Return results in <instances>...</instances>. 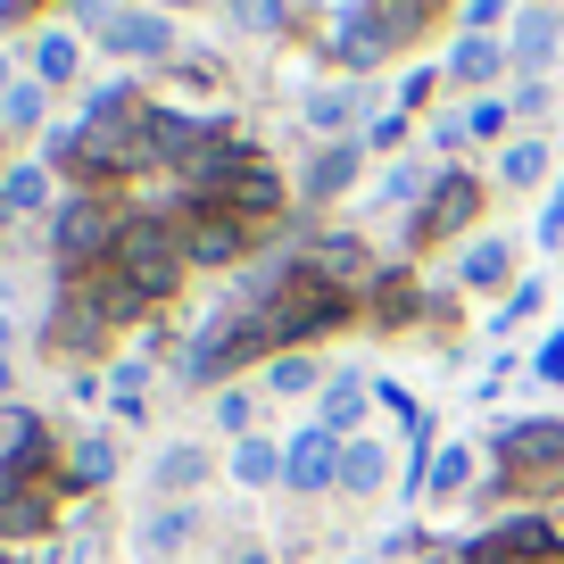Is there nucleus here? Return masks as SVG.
Returning a JSON list of instances; mask_svg holds the SVG:
<instances>
[{
	"instance_id": "a19ab883",
	"label": "nucleus",
	"mask_w": 564,
	"mask_h": 564,
	"mask_svg": "<svg viewBox=\"0 0 564 564\" xmlns=\"http://www.w3.org/2000/svg\"><path fill=\"white\" fill-rule=\"evenodd\" d=\"M531 373H540V382H564V333H547V340H540V357H531Z\"/></svg>"
},
{
	"instance_id": "6ab92c4d",
	"label": "nucleus",
	"mask_w": 564,
	"mask_h": 564,
	"mask_svg": "<svg viewBox=\"0 0 564 564\" xmlns=\"http://www.w3.org/2000/svg\"><path fill=\"white\" fill-rule=\"evenodd\" d=\"M42 199H51V166H9V175H0V225H9V216H34Z\"/></svg>"
},
{
	"instance_id": "37998d69",
	"label": "nucleus",
	"mask_w": 564,
	"mask_h": 564,
	"mask_svg": "<svg viewBox=\"0 0 564 564\" xmlns=\"http://www.w3.org/2000/svg\"><path fill=\"white\" fill-rule=\"evenodd\" d=\"M564 241V183L547 192V208H540V249H556Z\"/></svg>"
},
{
	"instance_id": "412c9836",
	"label": "nucleus",
	"mask_w": 564,
	"mask_h": 564,
	"mask_svg": "<svg viewBox=\"0 0 564 564\" xmlns=\"http://www.w3.org/2000/svg\"><path fill=\"white\" fill-rule=\"evenodd\" d=\"M232 481H241V490H274V481H282V448L249 432V441L232 448Z\"/></svg>"
},
{
	"instance_id": "de8ad7c7",
	"label": "nucleus",
	"mask_w": 564,
	"mask_h": 564,
	"mask_svg": "<svg viewBox=\"0 0 564 564\" xmlns=\"http://www.w3.org/2000/svg\"><path fill=\"white\" fill-rule=\"evenodd\" d=\"M0 399H9V357H0Z\"/></svg>"
},
{
	"instance_id": "5701e85b",
	"label": "nucleus",
	"mask_w": 564,
	"mask_h": 564,
	"mask_svg": "<svg viewBox=\"0 0 564 564\" xmlns=\"http://www.w3.org/2000/svg\"><path fill=\"white\" fill-rule=\"evenodd\" d=\"M75 67H84V42L75 34H42L34 42V84L51 91V84H75Z\"/></svg>"
},
{
	"instance_id": "4be33fe9",
	"label": "nucleus",
	"mask_w": 564,
	"mask_h": 564,
	"mask_svg": "<svg viewBox=\"0 0 564 564\" xmlns=\"http://www.w3.org/2000/svg\"><path fill=\"white\" fill-rule=\"evenodd\" d=\"M366 9H373V25L390 34V51H399V42H415L423 25H432V9H441V0H366Z\"/></svg>"
},
{
	"instance_id": "ea45409f",
	"label": "nucleus",
	"mask_w": 564,
	"mask_h": 564,
	"mask_svg": "<svg viewBox=\"0 0 564 564\" xmlns=\"http://www.w3.org/2000/svg\"><path fill=\"white\" fill-rule=\"evenodd\" d=\"M415 192H432L415 166H390V175H382V208H390V199H415Z\"/></svg>"
},
{
	"instance_id": "cd10ccee",
	"label": "nucleus",
	"mask_w": 564,
	"mask_h": 564,
	"mask_svg": "<svg viewBox=\"0 0 564 564\" xmlns=\"http://www.w3.org/2000/svg\"><path fill=\"white\" fill-rule=\"evenodd\" d=\"M457 282L465 291H498V282H507V241H474L457 258Z\"/></svg>"
},
{
	"instance_id": "a211bd4d",
	"label": "nucleus",
	"mask_w": 564,
	"mask_h": 564,
	"mask_svg": "<svg viewBox=\"0 0 564 564\" xmlns=\"http://www.w3.org/2000/svg\"><path fill=\"white\" fill-rule=\"evenodd\" d=\"M382 481H390V457H382L373 441H349V448H340V490H349V498H373Z\"/></svg>"
},
{
	"instance_id": "f03ea898",
	"label": "nucleus",
	"mask_w": 564,
	"mask_h": 564,
	"mask_svg": "<svg viewBox=\"0 0 564 564\" xmlns=\"http://www.w3.org/2000/svg\"><path fill=\"white\" fill-rule=\"evenodd\" d=\"M117 225L124 216L108 208L100 192H75V199H58V216H51V258H58V274H91V265H108V249H117Z\"/></svg>"
},
{
	"instance_id": "a878e982",
	"label": "nucleus",
	"mask_w": 564,
	"mask_h": 564,
	"mask_svg": "<svg viewBox=\"0 0 564 564\" xmlns=\"http://www.w3.org/2000/svg\"><path fill=\"white\" fill-rule=\"evenodd\" d=\"M42 531H51V498H42V490L0 498V540H42Z\"/></svg>"
},
{
	"instance_id": "2eb2a0df",
	"label": "nucleus",
	"mask_w": 564,
	"mask_h": 564,
	"mask_svg": "<svg viewBox=\"0 0 564 564\" xmlns=\"http://www.w3.org/2000/svg\"><path fill=\"white\" fill-rule=\"evenodd\" d=\"M67 481L75 490H108V481H117V441H108V432H84V441L67 448Z\"/></svg>"
},
{
	"instance_id": "72a5a7b5",
	"label": "nucleus",
	"mask_w": 564,
	"mask_h": 564,
	"mask_svg": "<svg viewBox=\"0 0 564 564\" xmlns=\"http://www.w3.org/2000/svg\"><path fill=\"white\" fill-rule=\"evenodd\" d=\"M507 117H514L507 100H474V108H465V141H498V133H507Z\"/></svg>"
},
{
	"instance_id": "2f4dec72",
	"label": "nucleus",
	"mask_w": 564,
	"mask_h": 564,
	"mask_svg": "<svg viewBox=\"0 0 564 564\" xmlns=\"http://www.w3.org/2000/svg\"><path fill=\"white\" fill-rule=\"evenodd\" d=\"M225 9L249 25V34H282V25H291V0H225Z\"/></svg>"
},
{
	"instance_id": "c756f323",
	"label": "nucleus",
	"mask_w": 564,
	"mask_h": 564,
	"mask_svg": "<svg viewBox=\"0 0 564 564\" xmlns=\"http://www.w3.org/2000/svg\"><path fill=\"white\" fill-rule=\"evenodd\" d=\"M498 175H507L514 192H523V183H540V175H547V141H507V150H498Z\"/></svg>"
},
{
	"instance_id": "f8f14e48",
	"label": "nucleus",
	"mask_w": 564,
	"mask_h": 564,
	"mask_svg": "<svg viewBox=\"0 0 564 564\" xmlns=\"http://www.w3.org/2000/svg\"><path fill=\"white\" fill-rule=\"evenodd\" d=\"M108 51L117 58H166L175 51V18H166V9H124V18L108 25Z\"/></svg>"
},
{
	"instance_id": "6e6552de",
	"label": "nucleus",
	"mask_w": 564,
	"mask_h": 564,
	"mask_svg": "<svg viewBox=\"0 0 564 564\" xmlns=\"http://www.w3.org/2000/svg\"><path fill=\"white\" fill-rule=\"evenodd\" d=\"M481 216V183L465 175V166H448L432 192H423V216H415V241H457L465 225Z\"/></svg>"
},
{
	"instance_id": "f3484780",
	"label": "nucleus",
	"mask_w": 564,
	"mask_h": 564,
	"mask_svg": "<svg viewBox=\"0 0 564 564\" xmlns=\"http://www.w3.org/2000/svg\"><path fill=\"white\" fill-rule=\"evenodd\" d=\"M465 481H474V448H465V441H448V448H432V465H423V481H415V490H423V498H457Z\"/></svg>"
},
{
	"instance_id": "8fccbe9b",
	"label": "nucleus",
	"mask_w": 564,
	"mask_h": 564,
	"mask_svg": "<svg viewBox=\"0 0 564 564\" xmlns=\"http://www.w3.org/2000/svg\"><path fill=\"white\" fill-rule=\"evenodd\" d=\"M0 357H9V316H0Z\"/></svg>"
},
{
	"instance_id": "58836bf2",
	"label": "nucleus",
	"mask_w": 564,
	"mask_h": 564,
	"mask_svg": "<svg viewBox=\"0 0 564 564\" xmlns=\"http://www.w3.org/2000/svg\"><path fill=\"white\" fill-rule=\"evenodd\" d=\"M373 406H390L399 423H415V415H423V406H415V390H406V382H373Z\"/></svg>"
},
{
	"instance_id": "9d476101",
	"label": "nucleus",
	"mask_w": 564,
	"mask_h": 564,
	"mask_svg": "<svg viewBox=\"0 0 564 564\" xmlns=\"http://www.w3.org/2000/svg\"><path fill=\"white\" fill-rule=\"evenodd\" d=\"M324 58H340L349 75H366V67H382V58H390V34L373 25V9H366V0L333 18V34H324Z\"/></svg>"
},
{
	"instance_id": "423d86ee",
	"label": "nucleus",
	"mask_w": 564,
	"mask_h": 564,
	"mask_svg": "<svg viewBox=\"0 0 564 564\" xmlns=\"http://www.w3.org/2000/svg\"><path fill=\"white\" fill-rule=\"evenodd\" d=\"M175 216H183V258H192V274L199 265H241L249 241H258V232H249L241 216H225V208H175Z\"/></svg>"
},
{
	"instance_id": "c9c22d12",
	"label": "nucleus",
	"mask_w": 564,
	"mask_h": 564,
	"mask_svg": "<svg viewBox=\"0 0 564 564\" xmlns=\"http://www.w3.org/2000/svg\"><path fill=\"white\" fill-rule=\"evenodd\" d=\"M0 117H9V124H42V84H9Z\"/></svg>"
},
{
	"instance_id": "393cba45",
	"label": "nucleus",
	"mask_w": 564,
	"mask_h": 564,
	"mask_svg": "<svg viewBox=\"0 0 564 564\" xmlns=\"http://www.w3.org/2000/svg\"><path fill=\"white\" fill-rule=\"evenodd\" d=\"M199 481H208V457H199L192 441H175V448H159V490L175 498L183 507V490H199Z\"/></svg>"
},
{
	"instance_id": "b1692460",
	"label": "nucleus",
	"mask_w": 564,
	"mask_h": 564,
	"mask_svg": "<svg viewBox=\"0 0 564 564\" xmlns=\"http://www.w3.org/2000/svg\"><path fill=\"white\" fill-rule=\"evenodd\" d=\"M498 67H507V51H498L490 34H457V51H448V75H457V84H490Z\"/></svg>"
},
{
	"instance_id": "20e7f679",
	"label": "nucleus",
	"mask_w": 564,
	"mask_h": 564,
	"mask_svg": "<svg viewBox=\"0 0 564 564\" xmlns=\"http://www.w3.org/2000/svg\"><path fill=\"white\" fill-rule=\"evenodd\" d=\"M258 349H265L258 316H249V307H232V316H216L208 333L183 349V382H225V373H232V366H249Z\"/></svg>"
},
{
	"instance_id": "49530a36",
	"label": "nucleus",
	"mask_w": 564,
	"mask_h": 564,
	"mask_svg": "<svg viewBox=\"0 0 564 564\" xmlns=\"http://www.w3.org/2000/svg\"><path fill=\"white\" fill-rule=\"evenodd\" d=\"M232 564H274V556H265V547H241V556H232Z\"/></svg>"
},
{
	"instance_id": "e433bc0d",
	"label": "nucleus",
	"mask_w": 564,
	"mask_h": 564,
	"mask_svg": "<svg viewBox=\"0 0 564 564\" xmlns=\"http://www.w3.org/2000/svg\"><path fill=\"white\" fill-rule=\"evenodd\" d=\"M540 307H547V291H540V282H523V291H514V300L498 307V333H514V324H523V316H540Z\"/></svg>"
},
{
	"instance_id": "09e8293b",
	"label": "nucleus",
	"mask_w": 564,
	"mask_h": 564,
	"mask_svg": "<svg viewBox=\"0 0 564 564\" xmlns=\"http://www.w3.org/2000/svg\"><path fill=\"white\" fill-rule=\"evenodd\" d=\"M0 100H9V58H0Z\"/></svg>"
},
{
	"instance_id": "3c124183",
	"label": "nucleus",
	"mask_w": 564,
	"mask_h": 564,
	"mask_svg": "<svg viewBox=\"0 0 564 564\" xmlns=\"http://www.w3.org/2000/svg\"><path fill=\"white\" fill-rule=\"evenodd\" d=\"M166 9H199V0H166Z\"/></svg>"
},
{
	"instance_id": "9b49d317",
	"label": "nucleus",
	"mask_w": 564,
	"mask_h": 564,
	"mask_svg": "<svg viewBox=\"0 0 564 564\" xmlns=\"http://www.w3.org/2000/svg\"><path fill=\"white\" fill-rule=\"evenodd\" d=\"M216 208H225V216H241L249 232H265V225H274L282 208H291V192H282V175H274V166L258 159V166H249V175H232V192L216 199Z\"/></svg>"
},
{
	"instance_id": "aec40b11",
	"label": "nucleus",
	"mask_w": 564,
	"mask_h": 564,
	"mask_svg": "<svg viewBox=\"0 0 564 564\" xmlns=\"http://www.w3.org/2000/svg\"><path fill=\"white\" fill-rule=\"evenodd\" d=\"M514 58H523V75H540L547 58H556V9H523V25H514Z\"/></svg>"
},
{
	"instance_id": "39448f33",
	"label": "nucleus",
	"mask_w": 564,
	"mask_h": 564,
	"mask_svg": "<svg viewBox=\"0 0 564 564\" xmlns=\"http://www.w3.org/2000/svg\"><path fill=\"white\" fill-rule=\"evenodd\" d=\"M481 547H490V556H514V564H556L564 531H556L547 507H514V514H498V523L481 531Z\"/></svg>"
},
{
	"instance_id": "7c9ffc66",
	"label": "nucleus",
	"mask_w": 564,
	"mask_h": 564,
	"mask_svg": "<svg viewBox=\"0 0 564 564\" xmlns=\"http://www.w3.org/2000/svg\"><path fill=\"white\" fill-rule=\"evenodd\" d=\"M349 117H357V91H307V124L316 133H340Z\"/></svg>"
},
{
	"instance_id": "79ce46f5",
	"label": "nucleus",
	"mask_w": 564,
	"mask_h": 564,
	"mask_svg": "<svg viewBox=\"0 0 564 564\" xmlns=\"http://www.w3.org/2000/svg\"><path fill=\"white\" fill-rule=\"evenodd\" d=\"M507 9H514V0H465V34H490Z\"/></svg>"
},
{
	"instance_id": "bb28decb",
	"label": "nucleus",
	"mask_w": 564,
	"mask_h": 564,
	"mask_svg": "<svg viewBox=\"0 0 564 564\" xmlns=\"http://www.w3.org/2000/svg\"><path fill=\"white\" fill-rule=\"evenodd\" d=\"M192 531H199V514H192V507H159L150 523H141V547H150V556H175Z\"/></svg>"
},
{
	"instance_id": "c03bdc74",
	"label": "nucleus",
	"mask_w": 564,
	"mask_h": 564,
	"mask_svg": "<svg viewBox=\"0 0 564 564\" xmlns=\"http://www.w3.org/2000/svg\"><path fill=\"white\" fill-rule=\"evenodd\" d=\"M448 564H514V556H490V547H481V540H465V547H457V556H448ZM556 564H564V556H556Z\"/></svg>"
},
{
	"instance_id": "dca6fc26",
	"label": "nucleus",
	"mask_w": 564,
	"mask_h": 564,
	"mask_svg": "<svg viewBox=\"0 0 564 564\" xmlns=\"http://www.w3.org/2000/svg\"><path fill=\"white\" fill-rule=\"evenodd\" d=\"M366 399H373V390L357 382V373H340V382L324 390V432H333V441H357V423H366Z\"/></svg>"
},
{
	"instance_id": "1a4fd4ad",
	"label": "nucleus",
	"mask_w": 564,
	"mask_h": 564,
	"mask_svg": "<svg viewBox=\"0 0 564 564\" xmlns=\"http://www.w3.org/2000/svg\"><path fill=\"white\" fill-rule=\"evenodd\" d=\"M300 265H307L316 282H333V291H349V300H357V291H373V274H382V265H373V249L357 241V232H316Z\"/></svg>"
},
{
	"instance_id": "4c0bfd02",
	"label": "nucleus",
	"mask_w": 564,
	"mask_h": 564,
	"mask_svg": "<svg viewBox=\"0 0 564 564\" xmlns=\"http://www.w3.org/2000/svg\"><path fill=\"white\" fill-rule=\"evenodd\" d=\"M399 141H406V117H399V108L366 117V150H399Z\"/></svg>"
},
{
	"instance_id": "f257e3e1",
	"label": "nucleus",
	"mask_w": 564,
	"mask_h": 564,
	"mask_svg": "<svg viewBox=\"0 0 564 564\" xmlns=\"http://www.w3.org/2000/svg\"><path fill=\"white\" fill-rule=\"evenodd\" d=\"M108 265H117L133 291H150V300H166L183 274H192V258H183V216L166 208H141L117 225V249H108Z\"/></svg>"
},
{
	"instance_id": "0eeeda50",
	"label": "nucleus",
	"mask_w": 564,
	"mask_h": 564,
	"mask_svg": "<svg viewBox=\"0 0 564 564\" xmlns=\"http://www.w3.org/2000/svg\"><path fill=\"white\" fill-rule=\"evenodd\" d=\"M340 448H349V441H333L324 423H307L300 441H282V490H300V498L340 490Z\"/></svg>"
},
{
	"instance_id": "f704fd0d",
	"label": "nucleus",
	"mask_w": 564,
	"mask_h": 564,
	"mask_svg": "<svg viewBox=\"0 0 564 564\" xmlns=\"http://www.w3.org/2000/svg\"><path fill=\"white\" fill-rule=\"evenodd\" d=\"M441 75H448V67H406V75H399V117L432 100V84H441Z\"/></svg>"
},
{
	"instance_id": "ddd939ff",
	"label": "nucleus",
	"mask_w": 564,
	"mask_h": 564,
	"mask_svg": "<svg viewBox=\"0 0 564 564\" xmlns=\"http://www.w3.org/2000/svg\"><path fill=\"white\" fill-rule=\"evenodd\" d=\"M108 333H117V324H108L100 307H91L84 291L67 282V291H58V307H51V340H58V349H75V357H84V349H100Z\"/></svg>"
},
{
	"instance_id": "4468645a",
	"label": "nucleus",
	"mask_w": 564,
	"mask_h": 564,
	"mask_svg": "<svg viewBox=\"0 0 564 564\" xmlns=\"http://www.w3.org/2000/svg\"><path fill=\"white\" fill-rule=\"evenodd\" d=\"M357 150H366V141H324L316 159H307V199L349 192V183H357Z\"/></svg>"
},
{
	"instance_id": "c85d7f7f",
	"label": "nucleus",
	"mask_w": 564,
	"mask_h": 564,
	"mask_svg": "<svg viewBox=\"0 0 564 564\" xmlns=\"http://www.w3.org/2000/svg\"><path fill=\"white\" fill-rule=\"evenodd\" d=\"M316 382H324V366H316V357H300V349L265 366V390H274V399H300V390H316Z\"/></svg>"
},
{
	"instance_id": "a18cd8bd",
	"label": "nucleus",
	"mask_w": 564,
	"mask_h": 564,
	"mask_svg": "<svg viewBox=\"0 0 564 564\" xmlns=\"http://www.w3.org/2000/svg\"><path fill=\"white\" fill-rule=\"evenodd\" d=\"M34 9H42V0H0V25H25Z\"/></svg>"
},
{
	"instance_id": "473e14b6",
	"label": "nucleus",
	"mask_w": 564,
	"mask_h": 564,
	"mask_svg": "<svg viewBox=\"0 0 564 564\" xmlns=\"http://www.w3.org/2000/svg\"><path fill=\"white\" fill-rule=\"evenodd\" d=\"M216 423H225L232 441H249V423H258V399H249V390H216Z\"/></svg>"
},
{
	"instance_id": "7ed1b4c3",
	"label": "nucleus",
	"mask_w": 564,
	"mask_h": 564,
	"mask_svg": "<svg viewBox=\"0 0 564 564\" xmlns=\"http://www.w3.org/2000/svg\"><path fill=\"white\" fill-rule=\"evenodd\" d=\"M498 465L523 481L531 498H556L564 490V423L556 415H523V423H498Z\"/></svg>"
}]
</instances>
